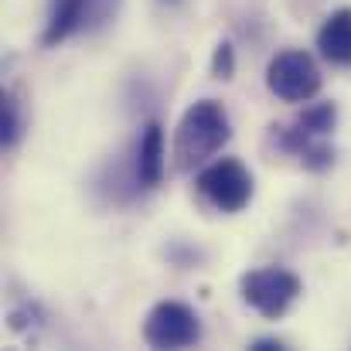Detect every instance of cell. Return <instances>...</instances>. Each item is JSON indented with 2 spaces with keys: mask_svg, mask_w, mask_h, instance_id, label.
<instances>
[{
  "mask_svg": "<svg viewBox=\"0 0 351 351\" xmlns=\"http://www.w3.org/2000/svg\"><path fill=\"white\" fill-rule=\"evenodd\" d=\"M229 136H232V126H229V113L222 110V103L202 99L178 123V133H174V164L181 171H191V167L205 164L212 154H219L229 143Z\"/></svg>",
  "mask_w": 351,
  "mask_h": 351,
  "instance_id": "1",
  "label": "cell"
},
{
  "mask_svg": "<svg viewBox=\"0 0 351 351\" xmlns=\"http://www.w3.org/2000/svg\"><path fill=\"white\" fill-rule=\"evenodd\" d=\"M266 86L283 103H307V99H314L321 93V69H317V62L307 51L287 48V51H280L269 62Z\"/></svg>",
  "mask_w": 351,
  "mask_h": 351,
  "instance_id": "2",
  "label": "cell"
},
{
  "mask_svg": "<svg viewBox=\"0 0 351 351\" xmlns=\"http://www.w3.org/2000/svg\"><path fill=\"white\" fill-rule=\"evenodd\" d=\"M198 191L202 198L219 208V212H242L252 198V174L245 171L242 160L235 157H222L215 164H208L202 174H198Z\"/></svg>",
  "mask_w": 351,
  "mask_h": 351,
  "instance_id": "3",
  "label": "cell"
},
{
  "mask_svg": "<svg viewBox=\"0 0 351 351\" xmlns=\"http://www.w3.org/2000/svg\"><path fill=\"white\" fill-rule=\"evenodd\" d=\"M242 297L263 317H283L290 311V304L300 297V280L280 266L252 269L242 276Z\"/></svg>",
  "mask_w": 351,
  "mask_h": 351,
  "instance_id": "4",
  "label": "cell"
},
{
  "mask_svg": "<svg viewBox=\"0 0 351 351\" xmlns=\"http://www.w3.org/2000/svg\"><path fill=\"white\" fill-rule=\"evenodd\" d=\"M202 338V324L198 314L181 304V300H164L147 314L143 324V341L150 348H188Z\"/></svg>",
  "mask_w": 351,
  "mask_h": 351,
  "instance_id": "5",
  "label": "cell"
},
{
  "mask_svg": "<svg viewBox=\"0 0 351 351\" xmlns=\"http://www.w3.org/2000/svg\"><path fill=\"white\" fill-rule=\"evenodd\" d=\"M117 0H51L48 27H45V45H62L65 38L99 24Z\"/></svg>",
  "mask_w": 351,
  "mask_h": 351,
  "instance_id": "6",
  "label": "cell"
},
{
  "mask_svg": "<svg viewBox=\"0 0 351 351\" xmlns=\"http://www.w3.org/2000/svg\"><path fill=\"white\" fill-rule=\"evenodd\" d=\"M317 51L331 62V65H341L351 69V7L335 10L321 31H317Z\"/></svg>",
  "mask_w": 351,
  "mask_h": 351,
  "instance_id": "7",
  "label": "cell"
},
{
  "mask_svg": "<svg viewBox=\"0 0 351 351\" xmlns=\"http://www.w3.org/2000/svg\"><path fill=\"white\" fill-rule=\"evenodd\" d=\"M136 178H140L143 188H157L160 178H164V133H160V123H150L140 136Z\"/></svg>",
  "mask_w": 351,
  "mask_h": 351,
  "instance_id": "8",
  "label": "cell"
},
{
  "mask_svg": "<svg viewBox=\"0 0 351 351\" xmlns=\"http://www.w3.org/2000/svg\"><path fill=\"white\" fill-rule=\"evenodd\" d=\"M335 123H338V106L335 103H314V106H307L297 117L293 126L300 133H311V136H331L335 133Z\"/></svg>",
  "mask_w": 351,
  "mask_h": 351,
  "instance_id": "9",
  "label": "cell"
},
{
  "mask_svg": "<svg viewBox=\"0 0 351 351\" xmlns=\"http://www.w3.org/2000/svg\"><path fill=\"white\" fill-rule=\"evenodd\" d=\"M24 133V117H21V103L7 93L3 103H0V143L3 147H14Z\"/></svg>",
  "mask_w": 351,
  "mask_h": 351,
  "instance_id": "10",
  "label": "cell"
},
{
  "mask_svg": "<svg viewBox=\"0 0 351 351\" xmlns=\"http://www.w3.org/2000/svg\"><path fill=\"white\" fill-rule=\"evenodd\" d=\"M215 75L219 79L232 75V48L229 45H219V51H215Z\"/></svg>",
  "mask_w": 351,
  "mask_h": 351,
  "instance_id": "11",
  "label": "cell"
},
{
  "mask_svg": "<svg viewBox=\"0 0 351 351\" xmlns=\"http://www.w3.org/2000/svg\"><path fill=\"white\" fill-rule=\"evenodd\" d=\"M273 348L280 351L283 345H280V341H252V351H273Z\"/></svg>",
  "mask_w": 351,
  "mask_h": 351,
  "instance_id": "12",
  "label": "cell"
}]
</instances>
